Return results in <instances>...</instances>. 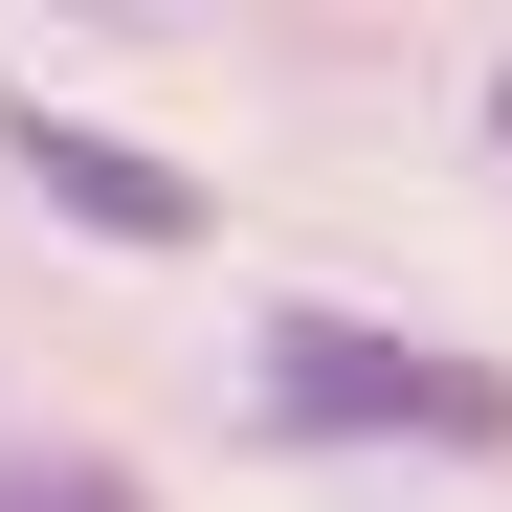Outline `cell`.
Wrapping results in <instances>:
<instances>
[{
    "mask_svg": "<svg viewBox=\"0 0 512 512\" xmlns=\"http://www.w3.org/2000/svg\"><path fill=\"white\" fill-rule=\"evenodd\" d=\"M268 423L290 446H512V379L423 357L379 312H268Z\"/></svg>",
    "mask_w": 512,
    "mask_h": 512,
    "instance_id": "6da1fadb",
    "label": "cell"
},
{
    "mask_svg": "<svg viewBox=\"0 0 512 512\" xmlns=\"http://www.w3.org/2000/svg\"><path fill=\"white\" fill-rule=\"evenodd\" d=\"M0 156L90 223V245H201V179L179 156H134V134H90V112H45V90H0Z\"/></svg>",
    "mask_w": 512,
    "mask_h": 512,
    "instance_id": "7a4b0ae2",
    "label": "cell"
},
{
    "mask_svg": "<svg viewBox=\"0 0 512 512\" xmlns=\"http://www.w3.org/2000/svg\"><path fill=\"white\" fill-rule=\"evenodd\" d=\"M0 512H156V490L90 468V446H0Z\"/></svg>",
    "mask_w": 512,
    "mask_h": 512,
    "instance_id": "3957f363",
    "label": "cell"
}]
</instances>
